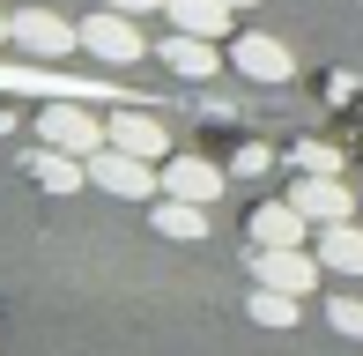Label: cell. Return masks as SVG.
Here are the masks:
<instances>
[{
  "label": "cell",
  "instance_id": "cell-1",
  "mask_svg": "<svg viewBox=\"0 0 363 356\" xmlns=\"http://www.w3.org/2000/svg\"><path fill=\"white\" fill-rule=\"evenodd\" d=\"M89 186H104L111 201H156L163 193V164H148V156H126V149H96L89 156Z\"/></svg>",
  "mask_w": 363,
  "mask_h": 356
},
{
  "label": "cell",
  "instance_id": "cell-2",
  "mask_svg": "<svg viewBox=\"0 0 363 356\" xmlns=\"http://www.w3.org/2000/svg\"><path fill=\"white\" fill-rule=\"evenodd\" d=\"M319 274H326V260L304 252V245H252V282H267V289L319 297Z\"/></svg>",
  "mask_w": 363,
  "mask_h": 356
},
{
  "label": "cell",
  "instance_id": "cell-3",
  "mask_svg": "<svg viewBox=\"0 0 363 356\" xmlns=\"http://www.w3.org/2000/svg\"><path fill=\"white\" fill-rule=\"evenodd\" d=\"M82 52H96L104 67H134V60H148V38H141V23H134V15L96 8L89 23H82Z\"/></svg>",
  "mask_w": 363,
  "mask_h": 356
},
{
  "label": "cell",
  "instance_id": "cell-4",
  "mask_svg": "<svg viewBox=\"0 0 363 356\" xmlns=\"http://www.w3.org/2000/svg\"><path fill=\"white\" fill-rule=\"evenodd\" d=\"M230 67L245 74V82H259V89H282V82H296V52L282 38H267V30H245L238 45H230Z\"/></svg>",
  "mask_w": 363,
  "mask_h": 356
},
{
  "label": "cell",
  "instance_id": "cell-5",
  "mask_svg": "<svg viewBox=\"0 0 363 356\" xmlns=\"http://www.w3.org/2000/svg\"><path fill=\"white\" fill-rule=\"evenodd\" d=\"M38 141L45 149H67V156H96L111 134H104V119L82 111V104H45L38 111Z\"/></svg>",
  "mask_w": 363,
  "mask_h": 356
},
{
  "label": "cell",
  "instance_id": "cell-6",
  "mask_svg": "<svg viewBox=\"0 0 363 356\" xmlns=\"http://www.w3.org/2000/svg\"><path fill=\"white\" fill-rule=\"evenodd\" d=\"M8 38L23 45V52H38V60H67L82 45V30L67 15H52V8H23V15H8Z\"/></svg>",
  "mask_w": 363,
  "mask_h": 356
},
{
  "label": "cell",
  "instance_id": "cell-7",
  "mask_svg": "<svg viewBox=\"0 0 363 356\" xmlns=\"http://www.w3.org/2000/svg\"><path fill=\"white\" fill-rule=\"evenodd\" d=\"M156 60H163V67H171L178 74V82H216V74H223V60L230 52H216V38H193V30H171V38H163L156 45Z\"/></svg>",
  "mask_w": 363,
  "mask_h": 356
},
{
  "label": "cell",
  "instance_id": "cell-8",
  "mask_svg": "<svg viewBox=\"0 0 363 356\" xmlns=\"http://www.w3.org/2000/svg\"><path fill=\"white\" fill-rule=\"evenodd\" d=\"M223 186H230V171L208 164V156H163V193H171V201H201V208H216Z\"/></svg>",
  "mask_w": 363,
  "mask_h": 356
},
{
  "label": "cell",
  "instance_id": "cell-9",
  "mask_svg": "<svg viewBox=\"0 0 363 356\" xmlns=\"http://www.w3.org/2000/svg\"><path fill=\"white\" fill-rule=\"evenodd\" d=\"M289 201L304 208V223H311V230H319V223H349V216H356V193H349V178H311V171H296Z\"/></svg>",
  "mask_w": 363,
  "mask_h": 356
},
{
  "label": "cell",
  "instance_id": "cell-10",
  "mask_svg": "<svg viewBox=\"0 0 363 356\" xmlns=\"http://www.w3.org/2000/svg\"><path fill=\"white\" fill-rule=\"evenodd\" d=\"M104 134H111V149L148 156V164H163V156H171V126L148 119V111H119V119H104Z\"/></svg>",
  "mask_w": 363,
  "mask_h": 356
},
{
  "label": "cell",
  "instance_id": "cell-11",
  "mask_svg": "<svg viewBox=\"0 0 363 356\" xmlns=\"http://www.w3.org/2000/svg\"><path fill=\"white\" fill-rule=\"evenodd\" d=\"M304 238H311V223H304L296 201H259L252 208V245H304Z\"/></svg>",
  "mask_w": 363,
  "mask_h": 356
},
{
  "label": "cell",
  "instance_id": "cell-12",
  "mask_svg": "<svg viewBox=\"0 0 363 356\" xmlns=\"http://www.w3.org/2000/svg\"><path fill=\"white\" fill-rule=\"evenodd\" d=\"M30 178H38L45 193H60V201H67V193L89 186V156H67V149H45V141H38V156H30Z\"/></svg>",
  "mask_w": 363,
  "mask_h": 356
},
{
  "label": "cell",
  "instance_id": "cell-13",
  "mask_svg": "<svg viewBox=\"0 0 363 356\" xmlns=\"http://www.w3.org/2000/svg\"><path fill=\"white\" fill-rule=\"evenodd\" d=\"M163 15H171V30H193V38H230V0H163Z\"/></svg>",
  "mask_w": 363,
  "mask_h": 356
},
{
  "label": "cell",
  "instance_id": "cell-14",
  "mask_svg": "<svg viewBox=\"0 0 363 356\" xmlns=\"http://www.w3.org/2000/svg\"><path fill=\"white\" fill-rule=\"evenodd\" d=\"M319 260L334 267V274H363V230H356V216L349 223H319Z\"/></svg>",
  "mask_w": 363,
  "mask_h": 356
},
{
  "label": "cell",
  "instance_id": "cell-15",
  "mask_svg": "<svg viewBox=\"0 0 363 356\" xmlns=\"http://www.w3.org/2000/svg\"><path fill=\"white\" fill-rule=\"evenodd\" d=\"M148 223H156V238H178V245H201V238H208V208L201 201H171V193L156 201Z\"/></svg>",
  "mask_w": 363,
  "mask_h": 356
},
{
  "label": "cell",
  "instance_id": "cell-16",
  "mask_svg": "<svg viewBox=\"0 0 363 356\" xmlns=\"http://www.w3.org/2000/svg\"><path fill=\"white\" fill-rule=\"evenodd\" d=\"M245 319H252V327H267V334H289L296 319H304V297H289V289H267V282H259L252 297H245Z\"/></svg>",
  "mask_w": 363,
  "mask_h": 356
},
{
  "label": "cell",
  "instance_id": "cell-17",
  "mask_svg": "<svg viewBox=\"0 0 363 356\" xmlns=\"http://www.w3.org/2000/svg\"><path fill=\"white\" fill-rule=\"evenodd\" d=\"M289 171H311V178H341V171H349V156H341L334 141L304 134V141H296V149H289Z\"/></svg>",
  "mask_w": 363,
  "mask_h": 356
},
{
  "label": "cell",
  "instance_id": "cell-18",
  "mask_svg": "<svg viewBox=\"0 0 363 356\" xmlns=\"http://www.w3.org/2000/svg\"><path fill=\"white\" fill-rule=\"evenodd\" d=\"M274 164H282V156H274V149H267V141H245V149H238V156H230V178H267Z\"/></svg>",
  "mask_w": 363,
  "mask_h": 356
},
{
  "label": "cell",
  "instance_id": "cell-19",
  "mask_svg": "<svg viewBox=\"0 0 363 356\" xmlns=\"http://www.w3.org/2000/svg\"><path fill=\"white\" fill-rule=\"evenodd\" d=\"M326 319H334V334L363 342V297H326Z\"/></svg>",
  "mask_w": 363,
  "mask_h": 356
},
{
  "label": "cell",
  "instance_id": "cell-20",
  "mask_svg": "<svg viewBox=\"0 0 363 356\" xmlns=\"http://www.w3.org/2000/svg\"><path fill=\"white\" fill-rule=\"evenodd\" d=\"M104 8H119V15H148V8H163V0H104Z\"/></svg>",
  "mask_w": 363,
  "mask_h": 356
},
{
  "label": "cell",
  "instance_id": "cell-21",
  "mask_svg": "<svg viewBox=\"0 0 363 356\" xmlns=\"http://www.w3.org/2000/svg\"><path fill=\"white\" fill-rule=\"evenodd\" d=\"M230 8H259V0H230Z\"/></svg>",
  "mask_w": 363,
  "mask_h": 356
},
{
  "label": "cell",
  "instance_id": "cell-22",
  "mask_svg": "<svg viewBox=\"0 0 363 356\" xmlns=\"http://www.w3.org/2000/svg\"><path fill=\"white\" fill-rule=\"evenodd\" d=\"M0 38H8V15H0Z\"/></svg>",
  "mask_w": 363,
  "mask_h": 356
}]
</instances>
